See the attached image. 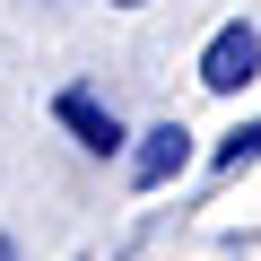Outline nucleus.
<instances>
[{
    "mask_svg": "<svg viewBox=\"0 0 261 261\" xmlns=\"http://www.w3.org/2000/svg\"><path fill=\"white\" fill-rule=\"evenodd\" d=\"M183 157H192V130H183V122H157V130H140V148H130V183L157 192V183L183 174Z\"/></svg>",
    "mask_w": 261,
    "mask_h": 261,
    "instance_id": "nucleus-2",
    "label": "nucleus"
},
{
    "mask_svg": "<svg viewBox=\"0 0 261 261\" xmlns=\"http://www.w3.org/2000/svg\"><path fill=\"white\" fill-rule=\"evenodd\" d=\"M0 261H18V252H9V235H0Z\"/></svg>",
    "mask_w": 261,
    "mask_h": 261,
    "instance_id": "nucleus-5",
    "label": "nucleus"
},
{
    "mask_svg": "<svg viewBox=\"0 0 261 261\" xmlns=\"http://www.w3.org/2000/svg\"><path fill=\"white\" fill-rule=\"evenodd\" d=\"M261 79V35L244 27V18H226L218 35H209V53H200V87L209 96H235V87H252Z\"/></svg>",
    "mask_w": 261,
    "mask_h": 261,
    "instance_id": "nucleus-1",
    "label": "nucleus"
},
{
    "mask_svg": "<svg viewBox=\"0 0 261 261\" xmlns=\"http://www.w3.org/2000/svg\"><path fill=\"white\" fill-rule=\"evenodd\" d=\"M113 9H140V0H113Z\"/></svg>",
    "mask_w": 261,
    "mask_h": 261,
    "instance_id": "nucleus-6",
    "label": "nucleus"
},
{
    "mask_svg": "<svg viewBox=\"0 0 261 261\" xmlns=\"http://www.w3.org/2000/svg\"><path fill=\"white\" fill-rule=\"evenodd\" d=\"M61 130H79V148H96V157H113L122 148V122H113V105H96L87 87H61Z\"/></svg>",
    "mask_w": 261,
    "mask_h": 261,
    "instance_id": "nucleus-3",
    "label": "nucleus"
},
{
    "mask_svg": "<svg viewBox=\"0 0 261 261\" xmlns=\"http://www.w3.org/2000/svg\"><path fill=\"white\" fill-rule=\"evenodd\" d=\"M252 157H261V122H252V130H235V140H226V148H218V166H226V174H235V166H252Z\"/></svg>",
    "mask_w": 261,
    "mask_h": 261,
    "instance_id": "nucleus-4",
    "label": "nucleus"
}]
</instances>
